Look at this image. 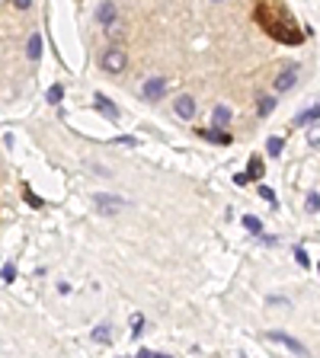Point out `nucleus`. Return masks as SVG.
Masks as SVG:
<instances>
[{
  "label": "nucleus",
  "mask_w": 320,
  "mask_h": 358,
  "mask_svg": "<svg viewBox=\"0 0 320 358\" xmlns=\"http://www.w3.org/2000/svg\"><path fill=\"white\" fill-rule=\"evenodd\" d=\"M253 19H256V26L263 29L269 39H276L282 45H298V42H304L301 26L294 22V16L288 13V7L282 4V0H256Z\"/></svg>",
  "instance_id": "1"
},
{
  "label": "nucleus",
  "mask_w": 320,
  "mask_h": 358,
  "mask_svg": "<svg viewBox=\"0 0 320 358\" xmlns=\"http://www.w3.org/2000/svg\"><path fill=\"white\" fill-rule=\"evenodd\" d=\"M100 64H103L106 74H122V70L128 67V55L118 48V45H112V48L103 52V61H100Z\"/></svg>",
  "instance_id": "2"
},
{
  "label": "nucleus",
  "mask_w": 320,
  "mask_h": 358,
  "mask_svg": "<svg viewBox=\"0 0 320 358\" xmlns=\"http://www.w3.org/2000/svg\"><path fill=\"white\" fill-rule=\"evenodd\" d=\"M93 201H96V208H100L103 214H118V211L125 208V198H118V195H106V192H100Z\"/></svg>",
  "instance_id": "3"
},
{
  "label": "nucleus",
  "mask_w": 320,
  "mask_h": 358,
  "mask_svg": "<svg viewBox=\"0 0 320 358\" xmlns=\"http://www.w3.org/2000/svg\"><path fill=\"white\" fill-rule=\"evenodd\" d=\"M266 339H269V342H279V345H285V349H291L294 355H304V352H307V345H304V342H298V339L285 336V333H266Z\"/></svg>",
  "instance_id": "4"
},
{
  "label": "nucleus",
  "mask_w": 320,
  "mask_h": 358,
  "mask_svg": "<svg viewBox=\"0 0 320 358\" xmlns=\"http://www.w3.org/2000/svg\"><path fill=\"white\" fill-rule=\"evenodd\" d=\"M173 112L180 115V118H192V115H195V99L189 96V93L176 96V103H173Z\"/></svg>",
  "instance_id": "5"
},
{
  "label": "nucleus",
  "mask_w": 320,
  "mask_h": 358,
  "mask_svg": "<svg viewBox=\"0 0 320 358\" xmlns=\"http://www.w3.org/2000/svg\"><path fill=\"white\" fill-rule=\"evenodd\" d=\"M294 83H298V67L291 64V67H285V70H282V74L276 77V90H279V93H285V90H291V87H294Z\"/></svg>",
  "instance_id": "6"
},
{
  "label": "nucleus",
  "mask_w": 320,
  "mask_h": 358,
  "mask_svg": "<svg viewBox=\"0 0 320 358\" xmlns=\"http://www.w3.org/2000/svg\"><path fill=\"white\" fill-rule=\"evenodd\" d=\"M163 90H167V83H163V77H151V80L144 83V99L157 103V99L163 96Z\"/></svg>",
  "instance_id": "7"
},
{
  "label": "nucleus",
  "mask_w": 320,
  "mask_h": 358,
  "mask_svg": "<svg viewBox=\"0 0 320 358\" xmlns=\"http://www.w3.org/2000/svg\"><path fill=\"white\" fill-rule=\"evenodd\" d=\"M106 35H109V42H122L125 39V22L122 19H112L109 26H106Z\"/></svg>",
  "instance_id": "8"
},
{
  "label": "nucleus",
  "mask_w": 320,
  "mask_h": 358,
  "mask_svg": "<svg viewBox=\"0 0 320 358\" xmlns=\"http://www.w3.org/2000/svg\"><path fill=\"white\" fill-rule=\"evenodd\" d=\"M199 135L205 141H215V144H231V135L228 131H208V128H199Z\"/></svg>",
  "instance_id": "9"
},
{
  "label": "nucleus",
  "mask_w": 320,
  "mask_h": 358,
  "mask_svg": "<svg viewBox=\"0 0 320 358\" xmlns=\"http://www.w3.org/2000/svg\"><path fill=\"white\" fill-rule=\"evenodd\" d=\"M96 106H100V112H103L106 118H112V122L118 118V109H115V106H112L109 99H106V96H96Z\"/></svg>",
  "instance_id": "10"
},
{
  "label": "nucleus",
  "mask_w": 320,
  "mask_h": 358,
  "mask_svg": "<svg viewBox=\"0 0 320 358\" xmlns=\"http://www.w3.org/2000/svg\"><path fill=\"white\" fill-rule=\"evenodd\" d=\"M96 16H100V22H103V26H109V22L115 19V7L109 4V0H106V4L100 7V13H96Z\"/></svg>",
  "instance_id": "11"
},
{
  "label": "nucleus",
  "mask_w": 320,
  "mask_h": 358,
  "mask_svg": "<svg viewBox=\"0 0 320 358\" xmlns=\"http://www.w3.org/2000/svg\"><path fill=\"white\" fill-rule=\"evenodd\" d=\"M317 118H320V103L314 106V109H311V112H301V115H298V122H301V125H314V122H317Z\"/></svg>",
  "instance_id": "12"
},
{
  "label": "nucleus",
  "mask_w": 320,
  "mask_h": 358,
  "mask_svg": "<svg viewBox=\"0 0 320 358\" xmlns=\"http://www.w3.org/2000/svg\"><path fill=\"white\" fill-rule=\"evenodd\" d=\"M231 122V109H228V106H218V109H215V125L221 128V125H228Z\"/></svg>",
  "instance_id": "13"
},
{
  "label": "nucleus",
  "mask_w": 320,
  "mask_h": 358,
  "mask_svg": "<svg viewBox=\"0 0 320 358\" xmlns=\"http://www.w3.org/2000/svg\"><path fill=\"white\" fill-rule=\"evenodd\" d=\"M247 176H250V179H259V176H263V160H259V157L250 160V166H247Z\"/></svg>",
  "instance_id": "14"
},
{
  "label": "nucleus",
  "mask_w": 320,
  "mask_h": 358,
  "mask_svg": "<svg viewBox=\"0 0 320 358\" xmlns=\"http://www.w3.org/2000/svg\"><path fill=\"white\" fill-rule=\"evenodd\" d=\"M39 55H42V39H39V35H32V39H29V58H32V61H39Z\"/></svg>",
  "instance_id": "15"
},
{
  "label": "nucleus",
  "mask_w": 320,
  "mask_h": 358,
  "mask_svg": "<svg viewBox=\"0 0 320 358\" xmlns=\"http://www.w3.org/2000/svg\"><path fill=\"white\" fill-rule=\"evenodd\" d=\"M282 147H285V141H282V138H269V141H266V150L272 154V157H279Z\"/></svg>",
  "instance_id": "16"
},
{
  "label": "nucleus",
  "mask_w": 320,
  "mask_h": 358,
  "mask_svg": "<svg viewBox=\"0 0 320 358\" xmlns=\"http://www.w3.org/2000/svg\"><path fill=\"white\" fill-rule=\"evenodd\" d=\"M272 109H276V99H272V96H263V99H259V106H256L259 115H269Z\"/></svg>",
  "instance_id": "17"
},
{
  "label": "nucleus",
  "mask_w": 320,
  "mask_h": 358,
  "mask_svg": "<svg viewBox=\"0 0 320 358\" xmlns=\"http://www.w3.org/2000/svg\"><path fill=\"white\" fill-rule=\"evenodd\" d=\"M307 144H311V147H320V122L307 128Z\"/></svg>",
  "instance_id": "18"
},
{
  "label": "nucleus",
  "mask_w": 320,
  "mask_h": 358,
  "mask_svg": "<svg viewBox=\"0 0 320 358\" xmlns=\"http://www.w3.org/2000/svg\"><path fill=\"white\" fill-rule=\"evenodd\" d=\"M243 224H247V231H253V234H259V231H263V221H259V218H253V214H247V218H243Z\"/></svg>",
  "instance_id": "19"
},
{
  "label": "nucleus",
  "mask_w": 320,
  "mask_h": 358,
  "mask_svg": "<svg viewBox=\"0 0 320 358\" xmlns=\"http://www.w3.org/2000/svg\"><path fill=\"white\" fill-rule=\"evenodd\" d=\"M93 339H96V342H109V326H96V329H93Z\"/></svg>",
  "instance_id": "20"
},
{
  "label": "nucleus",
  "mask_w": 320,
  "mask_h": 358,
  "mask_svg": "<svg viewBox=\"0 0 320 358\" xmlns=\"http://www.w3.org/2000/svg\"><path fill=\"white\" fill-rule=\"evenodd\" d=\"M141 329H144V317L135 314V317H132V336H141Z\"/></svg>",
  "instance_id": "21"
},
{
  "label": "nucleus",
  "mask_w": 320,
  "mask_h": 358,
  "mask_svg": "<svg viewBox=\"0 0 320 358\" xmlns=\"http://www.w3.org/2000/svg\"><path fill=\"white\" fill-rule=\"evenodd\" d=\"M22 195L29 198V205H32V208H42V198H39V195H32V189H29V186H22Z\"/></svg>",
  "instance_id": "22"
},
{
  "label": "nucleus",
  "mask_w": 320,
  "mask_h": 358,
  "mask_svg": "<svg viewBox=\"0 0 320 358\" xmlns=\"http://www.w3.org/2000/svg\"><path fill=\"white\" fill-rule=\"evenodd\" d=\"M307 211H320V195L317 192H307Z\"/></svg>",
  "instance_id": "23"
},
{
  "label": "nucleus",
  "mask_w": 320,
  "mask_h": 358,
  "mask_svg": "<svg viewBox=\"0 0 320 358\" xmlns=\"http://www.w3.org/2000/svg\"><path fill=\"white\" fill-rule=\"evenodd\" d=\"M0 275H4V282H13V278H16V266H13V262H7Z\"/></svg>",
  "instance_id": "24"
},
{
  "label": "nucleus",
  "mask_w": 320,
  "mask_h": 358,
  "mask_svg": "<svg viewBox=\"0 0 320 358\" xmlns=\"http://www.w3.org/2000/svg\"><path fill=\"white\" fill-rule=\"evenodd\" d=\"M61 96H64V90H61V87H52V90H48V103H58Z\"/></svg>",
  "instance_id": "25"
},
{
  "label": "nucleus",
  "mask_w": 320,
  "mask_h": 358,
  "mask_svg": "<svg viewBox=\"0 0 320 358\" xmlns=\"http://www.w3.org/2000/svg\"><path fill=\"white\" fill-rule=\"evenodd\" d=\"M294 259H298V266H307V253H304V249L298 246V249H294Z\"/></svg>",
  "instance_id": "26"
},
{
  "label": "nucleus",
  "mask_w": 320,
  "mask_h": 358,
  "mask_svg": "<svg viewBox=\"0 0 320 358\" xmlns=\"http://www.w3.org/2000/svg\"><path fill=\"white\" fill-rule=\"evenodd\" d=\"M115 144H125V147H135V144H138V141H135V138H115Z\"/></svg>",
  "instance_id": "27"
},
{
  "label": "nucleus",
  "mask_w": 320,
  "mask_h": 358,
  "mask_svg": "<svg viewBox=\"0 0 320 358\" xmlns=\"http://www.w3.org/2000/svg\"><path fill=\"white\" fill-rule=\"evenodd\" d=\"M234 183H237V186H247V183H250V176H247V173H237Z\"/></svg>",
  "instance_id": "28"
},
{
  "label": "nucleus",
  "mask_w": 320,
  "mask_h": 358,
  "mask_svg": "<svg viewBox=\"0 0 320 358\" xmlns=\"http://www.w3.org/2000/svg\"><path fill=\"white\" fill-rule=\"evenodd\" d=\"M259 195H263L266 201H276V195H272V189H266V186H263V189H259Z\"/></svg>",
  "instance_id": "29"
},
{
  "label": "nucleus",
  "mask_w": 320,
  "mask_h": 358,
  "mask_svg": "<svg viewBox=\"0 0 320 358\" xmlns=\"http://www.w3.org/2000/svg\"><path fill=\"white\" fill-rule=\"evenodd\" d=\"M13 4H16V7H19V10H26V7H29V4H32V0H13Z\"/></svg>",
  "instance_id": "30"
},
{
  "label": "nucleus",
  "mask_w": 320,
  "mask_h": 358,
  "mask_svg": "<svg viewBox=\"0 0 320 358\" xmlns=\"http://www.w3.org/2000/svg\"><path fill=\"white\" fill-rule=\"evenodd\" d=\"M0 4H7V0H0Z\"/></svg>",
  "instance_id": "31"
}]
</instances>
